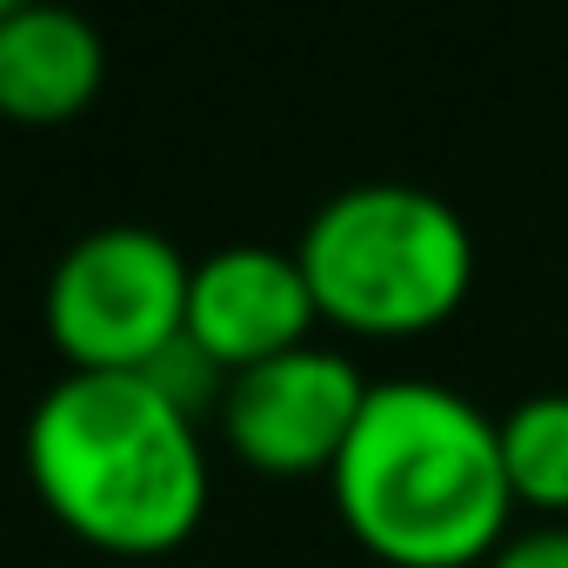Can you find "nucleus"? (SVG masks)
Wrapping results in <instances>:
<instances>
[{
	"label": "nucleus",
	"mask_w": 568,
	"mask_h": 568,
	"mask_svg": "<svg viewBox=\"0 0 568 568\" xmlns=\"http://www.w3.org/2000/svg\"><path fill=\"white\" fill-rule=\"evenodd\" d=\"M21 462L41 508L121 561L187 548L214 495L201 422L154 375H61L28 408Z\"/></svg>",
	"instance_id": "obj_1"
},
{
	"label": "nucleus",
	"mask_w": 568,
	"mask_h": 568,
	"mask_svg": "<svg viewBox=\"0 0 568 568\" xmlns=\"http://www.w3.org/2000/svg\"><path fill=\"white\" fill-rule=\"evenodd\" d=\"M328 495L342 528L388 568H481L515 535L495 415L428 375L368 388Z\"/></svg>",
	"instance_id": "obj_2"
},
{
	"label": "nucleus",
	"mask_w": 568,
	"mask_h": 568,
	"mask_svg": "<svg viewBox=\"0 0 568 568\" xmlns=\"http://www.w3.org/2000/svg\"><path fill=\"white\" fill-rule=\"evenodd\" d=\"M295 254L322 322L362 342H415L475 288L468 221L415 181H362L328 194Z\"/></svg>",
	"instance_id": "obj_3"
},
{
	"label": "nucleus",
	"mask_w": 568,
	"mask_h": 568,
	"mask_svg": "<svg viewBox=\"0 0 568 568\" xmlns=\"http://www.w3.org/2000/svg\"><path fill=\"white\" fill-rule=\"evenodd\" d=\"M187 281L194 261L168 234L141 221L88 227L48 274V342L68 375H148L187 335Z\"/></svg>",
	"instance_id": "obj_4"
},
{
	"label": "nucleus",
	"mask_w": 568,
	"mask_h": 568,
	"mask_svg": "<svg viewBox=\"0 0 568 568\" xmlns=\"http://www.w3.org/2000/svg\"><path fill=\"white\" fill-rule=\"evenodd\" d=\"M368 375L342 348H288L221 388V442L234 462L274 481H302V475H335L362 408H368Z\"/></svg>",
	"instance_id": "obj_5"
},
{
	"label": "nucleus",
	"mask_w": 568,
	"mask_h": 568,
	"mask_svg": "<svg viewBox=\"0 0 568 568\" xmlns=\"http://www.w3.org/2000/svg\"><path fill=\"white\" fill-rule=\"evenodd\" d=\"M315 328H322V308H315V288H308L295 247L234 241V247H214L194 261L187 348L201 362H214L227 382L288 355V348H308Z\"/></svg>",
	"instance_id": "obj_6"
},
{
	"label": "nucleus",
	"mask_w": 568,
	"mask_h": 568,
	"mask_svg": "<svg viewBox=\"0 0 568 568\" xmlns=\"http://www.w3.org/2000/svg\"><path fill=\"white\" fill-rule=\"evenodd\" d=\"M108 88V41L74 8H21L0 0V121L68 128Z\"/></svg>",
	"instance_id": "obj_7"
},
{
	"label": "nucleus",
	"mask_w": 568,
	"mask_h": 568,
	"mask_svg": "<svg viewBox=\"0 0 568 568\" xmlns=\"http://www.w3.org/2000/svg\"><path fill=\"white\" fill-rule=\"evenodd\" d=\"M495 435H501L515 508L568 521V388L521 395L508 415H495Z\"/></svg>",
	"instance_id": "obj_8"
},
{
	"label": "nucleus",
	"mask_w": 568,
	"mask_h": 568,
	"mask_svg": "<svg viewBox=\"0 0 568 568\" xmlns=\"http://www.w3.org/2000/svg\"><path fill=\"white\" fill-rule=\"evenodd\" d=\"M481 568H568V521H541V528L508 535Z\"/></svg>",
	"instance_id": "obj_9"
}]
</instances>
